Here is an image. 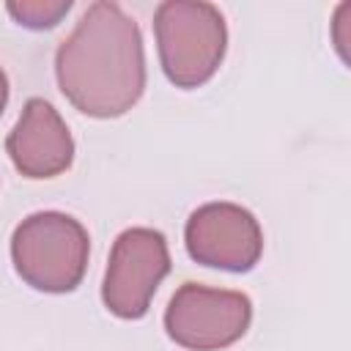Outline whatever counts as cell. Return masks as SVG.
I'll use <instances>...</instances> for the list:
<instances>
[{"label": "cell", "instance_id": "cell-8", "mask_svg": "<svg viewBox=\"0 0 351 351\" xmlns=\"http://www.w3.org/2000/svg\"><path fill=\"white\" fill-rule=\"evenodd\" d=\"M71 8V0H22V3H8L5 11L30 30H47L55 27Z\"/></svg>", "mask_w": 351, "mask_h": 351}, {"label": "cell", "instance_id": "cell-4", "mask_svg": "<svg viewBox=\"0 0 351 351\" xmlns=\"http://www.w3.org/2000/svg\"><path fill=\"white\" fill-rule=\"evenodd\" d=\"M252 321V302L241 291L184 282L167 302L165 332L189 351H222L241 340Z\"/></svg>", "mask_w": 351, "mask_h": 351}, {"label": "cell", "instance_id": "cell-3", "mask_svg": "<svg viewBox=\"0 0 351 351\" xmlns=\"http://www.w3.org/2000/svg\"><path fill=\"white\" fill-rule=\"evenodd\" d=\"M159 63L176 88L208 82L228 49L225 16L203 0H165L154 14Z\"/></svg>", "mask_w": 351, "mask_h": 351}, {"label": "cell", "instance_id": "cell-5", "mask_svg": "<svg viewBox=\"0 0 351 351\" xmlns=\"http://www.w3.org/2000/svg\"><path fill=\"white\" fill-rule=\"evenodd\" d=\"M167 271L170 250L165 233L156 228H126L110 250L101 282L104 307L123 321L143 318Z\"/></svg>", "mask_w": 351, "mask_h": 351}, {"label": "cell", "instance_id": "cell-6", "mask_svg": "<svg viewBox=\"0 0 351 351\" xmlns=\"http://www.w3.org/2000/svg\"><path fill=\"white\" fill-rule=\"evenodd\" d=\"M192 261L222 271H250L263 255V230L255 214L239 203L214 200L195 208L184 228Z\"/></svg>", "mask_w": 351, "mask_h": 351}, {"label": "cell", "instance_id": "cell-7", "mask_svg": "<svg viewBox=\"0 0 351 351\" xmlns=\"http://www.w3.org/2000/svg\"><path fill=\"white\" fill-rule=\"evenodd\" d=\"M5 151L25 178H55L71 167L74 137L47 99H27L5 137Z\"/></svg>", "mask_w": 351, "mask_h": 351}, {"label": "cell", "instance_id": "cell-9", "mask_svg": "<svg viewBox=\"0 0 351 351\" xmlns=\"http://www.w3.org/2000/svg\"><path fill=\"white\" fill-rule=\"evenodd\" d=\"M5 101H8V77H5V71L0 66V115L5 110Z\"/></svg>", "mask_w": 351, "mask_h": 351}, {"label": "cell", "instance_id": "cell-2", "mask_svg": "<svg viewBox=\"0 0 351 351\" xmlns=\"http://www.w3.org/2000/svg\"><path fill=\"white\" fill-rule=\"evenodd\" d=\"M90 239L80 219L63 211H36L11 236L16 274L41 293L74 291L88 269Z\"/></svg>", "mask_w": 351, "mask_h": 351}, {"label": "cell", "instance_id": "cell-1", "mask_svg": "<svg viewBox=\"0 0 351 351\" xmlns=\"http://www.w3.org/2000/svg\"><path fill=\"white\" fill-rule=\"evenodd\" d=\"M60 93L90 118L129 112L145 90V49L137 22L112 0L85 8L55 52Z\"/></svg>", "mask_w": 351, "mask_h": 351}]
</instances>
